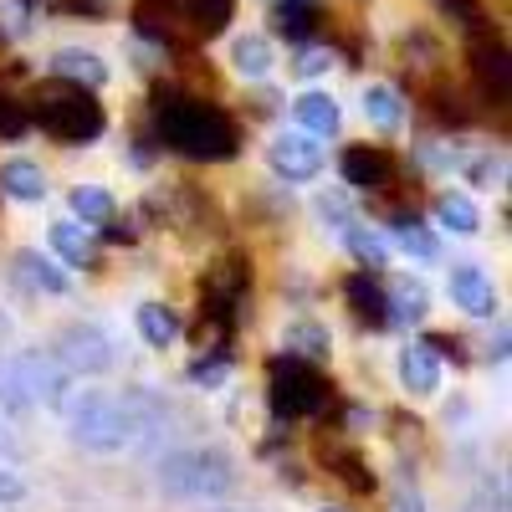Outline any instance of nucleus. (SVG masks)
Here are the masks:
<instances>
[{"label":"nucleus","instance_id":"nucleus-7","mask_svg":"<svg viewBox=\"0 0 512 512\" xmlns=\"http://www.w3.org/2000/svg\"><path fill=\"white\" fill-rule=\"evenodd\" d=\"M267 164H272V175L287 180V185H308L323 175V164H328V149L308 134V128H282V134H272L267 144Z\"/></svg>","mask_w":512,"mask_h":512},{"label":"nucleus","instance_id":"nucleus-32","mask_svg":"<svg viewBox=\"0 0 512 512\" xmlns=\"http://www.w3.org/2000/svg\"><path fill=\"white\" fill-rule=\"evenodd\" d=\"M318 221H333V231H344L354 216H349V200L344 195H318Z\"/></svg>","mask_w":512,"mask_h":512},{"label":"nucleus","instance_id":"nucleus-30","mask_svg":"<svg viewBox=\"0 0 512 512\" xmlns=\"http://www.w3.org/2000/svg\"><path fill=\"white\" fill-rule=\"evenodd\" d=\"M31 128V108L16 103L11 93H0V139H21Z\"/></svg>","mask_w":512,"mask_h":512},{"label":"nucleus","instance_id":"nucleus-15","mask_svg":"<svg viewBox=\"0 0 512 512\" xmlns=\"http://www.w3.org/2000/svg\"><path fill=\"white\" fill-rule=\"evenodd\" d=\"M272 67H277V52H272V41H267V36L246 31V36L231 41V72H236V77L262 82V77H272Z\"/></svg>","mask_w":512,"mask_h":512},{"label":"nucleus","instance_id":"nucleus-5","mask_svg":"<svg viewBox=\"0 0 512 512\" xmlns=\"http://www.w3.org/2000/svg\"><path fill=\"white\" fill-rule=\"evenodd\" d=\"M31 123H41V128H47L52 139H62V144H88V139H98L103 128H108V118H103L93 88H82V82H67V77L57 82L52 93H41V98H36Z\"/></svg>","mask_w":512,"mask_h":512},{"label":"nucleus","instance_id":"nucleus-8","mask_svg":"<svg viewBox=\"0 0 512 512\" xmlns=\"http://www.w3.org/2000/svg\"><path fill=\"white\" fill-rule=\"evenodd\" d=\"M323 400H328V384H323V374H318L313 364L287 359V364L272 374V410H277L282 420L313 415V410H323Z\"/></svg>","mask_w":512,"mask_h":512},{"label":"nucleus","instance_id":"nucleus-33","mask_svg":"<svg viewBox=\"0 0 512 512\" xmlns=\"http://www.w3.org/2000/svg\"><path fill=\"white\" fill-rule=\"evenodd\" d=\"M226 374H231V364H226V359H200V364H190V379H195V384H205V390L226 384Z\"/></svg>","mask_w":512,"mask_h":512},{"label":"nucleus","instance_id":"nucleus-23","mask_svg":"<svg viewBox=\"0 0 512 512\" xmlns=\"http://www.w3.org/2000/svg\"><path fill=\"white\" fill-rule=\"evenodd\" d=\"M282 349L297 354V359L323 364V359L333 354V333H328L323 323H287V328H282Z\"/></svg>","mask_w":512,"mask_h":512},{"label":"nucleus","instance_id":"nucleus-13","mask_svg":"<svg viewBox=\"0 0 512 512\" xmlns=\"http://www.w3.org/2000/svg\"><path fill=\"white\" fill-rule=\"evenodd\" d=\"M47 169H41L36 159H6L0 164V195L6 200H21V205H41L47 200Z\"/></svg>","mask_w":512,"mask_h":512},{"label":"nucleus","instance_id":"nucleus-19","mask_svg":"<svg viewBox=\"0 0 512 512\" xmlns=\"http://www.w3.org/2000/svg\"><path fill=\"white\" fill-rule=\"evenodd\" d=\"M359 103H364V118L379 128V134H395L400 118H405V98H400V88H390V82H369Z\"/></svg>","mask_w":512,"mask_h":512},{"label":"nucleus","instance_id":"nucleus-25","mask_svg":"<svg viewBox=\"0 0 512 512\" xmlns=\"http://www.w3.org/2000/svg\"><path fill=\"white\" fill-rule=\"evenodd\" d=\"M134 323H139V338L149 349H169L180 338V318H175V308H164V303H144L134 313Z\"/></svg>","mask_w":512,"mask_h":512},{"label":"nucleus","instance_id":"nucleus-4","mask_svg":"<svg viewBox=\"0 0 512 512\" xmlns=\"http://www.w3.org/2000/svg\"><path fill=\"white\" fill-rule=\"evenodd\" d=\"M72 395V374L52 354H11L0 364V405L26 415V410H62Z\"/></svg>","mask_w":512,"mask_h":512},{"label":"nucleus","instance_id":"nucleus-34","mask_svg":"<svg viewBox=\"0 0 512 512\" xmlns=\"http://www.w3.org/2000/svg\"><path fill=\"white\" fill-rule=\"evenodd\" d=\"M292 67H297V77H318V72H328V67H333V57H328V52H318V47H308Z\"/></svg>","mask_w":512,"mask_h":512},{"label":"nucleus","instance_id":"nucleus-18","mask_svg":"<svg viewBox=\"0 0 512 512\" xmlns=\"http://www.w3.org/2000/svg\"><path fill=\"white\" fill-rule=\"evenodd\" d=\"M52 72L67 77V82H82V88H103V82L113 77L98 52H82V47H62V52L52 57Z\"/></svg>","mask_w":512,"mask_h":512},{"label":"nucleus","instance_id":"nucleus-24","mask_svg":"<svg viewBox=\"0 0 512 512\" xmlns=\"http://www.w3.org/2000/svg\"><path fill=\"white\" fill-rule=\"evenodd\" d=\"M180 11H185V0H134V26L144 36H154V41H169Z\"/></svg>","mask_w":512,"mask_h":512},{"label":"nucleus","instance_id":"nucleus-1","mask_svg":"<svg viewBox=\"0 0 512 512\" xmlns=\"http://www.w3.org/2000/svg\"><path fill=\"white\" fill-rule=\"evenodd\" d=\"M62 420H67V436L82 451H98V456H118V451H134L159 420V405L144 390H72L62 400Z\"/></svg>","mask_w":512,"mask_h":512},{"label":"nucleus","instance_id":"nucleus-10","mask_svg":"<svg viewBox=\"0 0 512 512\" xmlns=\"http://www.w3.org/2000/svg\"><path fill=\"white\" fill-rule=\"evenodd\" d=\"M338 169H344V185H354V190H390L395 185V159L379 144H354L338 159Z\"/></svg>","mask_w":512,"mask_h":512},{"label":"nucleus","instance_id":"nucleus-31","mask_svg":"<svg viewBox=\"0 0 512 512\" xmlns=\"http://www.w3.org/2000/svg\"><path fill=\"white\" fill-rule=\"evenodd\" d=\"M26 497H31L26 477L11 472V466H0V507H16V502H26Z\"/></svg>","mask_w":512,"mask_h":512},{"label":"nucleus","instance_id":"nucleus-21","mask_svg":"<svg viewBox=\"0 0 512 512\" xmlns=\"http://www.w3.org/2000/svg\"><path fill=\"white\" fill-rule=\"evenodd\" d=\"M436 226L451 231V236H477L482 231V210L472 195H461V190H446L436 200Z\"/></svg>","mask_w":512,"mask_h":512},{"label":"nucleus","instance_id":"nucleus-17","mask_svg":"<svg viewBox=\"0 0 512 512\" xmlns=\"http://www.w3.org/2000/svg\"><path fill=\"white\" fill-rule=\"evenodd\" d=\"M344 297H349L354 318H364L369 328H390V308H384V287H379V277H374V272L349 277V282H344Z\"/></svg>","mask_w":512,"mask_h":512},{"label":"nucleus","instance_id":"nucleus-22","mask_svg":"<svg viewBox=\"0 0 512 512\" xmlns=\"http://www.w3.org/2000/svg\"><path fill=\"white\" fill-rule=\"evenodd\" d=\"M16 277L31 292H41V297H62L67 292V272H57L41 251H16Z\"/></svg>","mask_w":512,"mask_h":512},{"label":"nucleus","instance_id":"nucleus-9","mask_svg":"<svg viewBox=\"0 0 512 512\" xmlns=\"http://www.w3.org/2000/svg\"><path fill=\"white\" fill-rule=\"evenodd\" d=\"M451 303L461 308V313H472V318H497V287H492V277L477 267V262H456L451 267Z\"/></svg>","mask_w":512,"mask_h":512},{"label":"nucleus","instance_id":"nucleus-20","mask_svg":"<svg viewBox=\"0 0 512 512\" xmlns=\"http://www.w3.org/2000/svg\"><path fill=\"white\" fill-rule=\"evenodd\" d=\"M384 308H390V323H420L425 313H431V292H425V282H390L384 287Z\"/></svg>","mask_w":512,"mask_h":512},{"label":"nucleus","instance_id":"nucleus-6","mask_svg":"<svg viewBox=\"0 0 512 512\" xmlns=\"http://www.w3.org/2000/svg\"><path fill=\"white\" fill-rule=\"evenodd\" d=\"M52 359L67 369V374H113L118 369V344L113 333H103L98 323H67L57 338H52Z\"/></svg>","mask_w":512,"mask_h":512},{"label":"nucleus","instance_id":"nucleus-36","mask_svg":"<svg viewBox=\"0 0 512 512\" xmlns=\"http://www.w3.org/2000/svg\"><path fill=\"white\" fill-rule=\"evenodd\" d=\"M400 512H425V502L420 497H400Z\"/></svg>","mask_w":512,"mask_h":512},{"label":"nucleus","instance_id":"nucleus-27","mask_svg":"<svg viewBox=\"0 0 512 512\" xmlns=\"http://www.w3.org/2000/svg\"><path fill=\"white\" fill-rule=\"evenodd\" d=\"M113 210H118V200H113L103 185H77V190H72V216H77L82 226L113 221Z\"/></svg>","mask_w":512,"mask_h":512},{"label":"nucleus","instance_id":"nucleus-2","mask_svg":"<svg viewBox=\"0 0 512 512\" xmlns=\"http://www.w3.org/2000/svg\"><path fill=\"white\" fill-rule=\"evenodd\" d=\"M159 139L164 149H175L185 159H231L236 154V123L205 98H190V93H164L159 98Z\"/></svg>","mask_w":512,"mask_h":512},{"label":"nucleus","instance_id":"nucleus-12","mask_svg":"<svg viewBox=\"0 0 512 512\" xmlns=\"http://www.w3.org/2000/svg\"><path fill=\"white\" fill-rule=\"evenodd\" d=\"M292 118H297V128H308L313 139H333L338 128H344V108H338V98L318 93V88H308L303 98H292Z\"/></svg>","mask_w":512,"mask_h":512},{"label":"nucleus","instance_id":"nucleus-26","mask_svg":"<svg viewBox=\"0 0 512 512\" xmlns=\"http://www.w3.org/2000/svg\"><path fill=\"white\" fill-rule=\"evenodd\" d=\"M395 241H400L405 256H415V262H425V267L441 262V241L415 221V210H410V216H395Z\"/></svg>","mask_w":512,"mask_h":512},{"label":"nucleus","instance_id":"nucleus-29","mask_svg":"<svg viewBox=\"0 0 512 512\" xmlns=\"http://www.w3.org/2000/svg\"><path fill=\"white\" fill-rule=\"evenodd\" d=\"M190 16H195V31L200 36H216L231 21V0H190Z\"/></svg>","mask_w":512,"mask_h":512},{"label":"nucleus","instance_id":"nucleus-28","mask_svg":"<svg viewBox=\"0 0 512 512\" xmlns=\"http://www.w3.org/2000/svg\"><path fill=\"white\" fill-rule=\"evenodd\" d=\"M272 26H277L287 41H308V36H313V26H318V11L308 6V0H277Z\"/></svg>","mask_w":512,"mask_h":512},{"label":"nucleus","instance_id":"nucleus-16","mask_svg":"<svg viewBox=\"0 0 512 512\" xmlns=\"http://www.w3.org/2000/svg\"><path fill=\"white\" fill-rule=\"evenodd\" d=\"M47 246L62 256L67 267H93V262H98V256H93V231L82 226L77 216H72V221H52V226H47Z\"/></svg>","mask_w":512,"mask_h":512},{"label":"nucleus","instance_id":"nucleus-37","mask_svg":"<svg viewBox=\"0 0 512 512\" xmlns=\"http://www.w3.org/2000/svg\"><path fill=\"white\" fill-rule=\"evenodd\" d=\"M318 512H344V507H318Z\"/></svg>","mask_w":512,"mask_h":512},{"label":"nucleus","instance_id":"nucleus-3","mask_svg":"<svg viewBox=\"0 0 512 512\" xmlns=\"http://www.w3.org/2000/svg\"><path fill=\"white\" fill-rule=\"evenodd\" d=\"M154 482L164 497H180V502H221L236 487V461L216 446H185L159 461Z\"/></svg>","mask_w":512,"mask_h":512},{"label":"nucleus","instance_id":"nucleus-11","mask_svg":"<svg viewBox=\"0 0 512 512\" xmlns=\"http://www.w3.org/2000/svg\"><path fill=\"white\" fill-rule=\"evenodd\" d=\"M395 369H400L405 395H415V400L441 395V359H436V349H431V344H405Z\"/></svg>","mask_w":512,"mask_h":512},{"label":"nucleus","instance_id":"nucleus-35","mask_svg":"<svg viewBox=\"0 0 512 512\" xmlns=\"http://www.w3.org/2000/svg\"><path fill=\"white\" fill-rule=\"evenodd\" d=\"M472 175H477L482 185H497V180H502V159H477Z\"/></svg>","mask_w":512,"mask_h":512},{"label":"nucleus","instance_id":"nucleus-14","mask_svg":"<svg viewBox=\"0 0 512 512\" xmlns=\"http://www.w3.org/2000/svg\"><path fill=\"white\" fill-rule=\"evenodd\" d=\"M344 246H349V256L364 267V272H384L390 267V256H395V246H390V236H379L374 226H364V221H349L344 231Z\"/></svg>","mask_w":512,"mask_h":512}]
</instances>
